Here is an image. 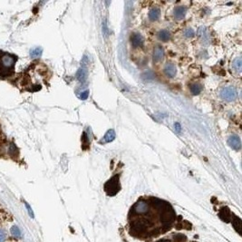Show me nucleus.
Here are the masks:
<instances>
[{
    "mask_svg": "<svg viewBox=\"0 0 242 242\" xmlns=\"http://www.w3.org/2000/svg\"><path fill=\"white\" fill-rule=\"evenodd\" d=\"M130 214L141 215L149 220L130 217V226L133 235L138 238L158 237L161 233L171 228L174 220L175 213L172 206L159 199H155L154 215L151 213V205L149 201L141 200L133 207Z\"/></svg>",
    "mask_w": 242,
    "mask_h": 242,
    "instance_id": "1",
    "label": "nucleus"
},
{
    "mask_svg": "<svg viewBox=\"0 0 242 242\" xmlns=\"http://www.w3.org/2000/svg\"><path fill=\"white\" fill-rule=\"evenodd\" d=\"M104 191L108 196H114L120 190V176L118 174L111 178L104 186Z\"/></svg>",
    "mask_w": 242,
    "mask_h": 242,
    "instance_id": "2",
    "label": "nucleus"
},
{
    "mask_svg": "<svg viewBox=\"0 0 242 242\" xmlns=\"http://www.w3.org/2000/svg\"><path fill=\"white\" fill-rule=\"evenodd\" d=\"M15 64H16V58L9 54H4L0 58L1 69L5 70L6 72L13 70Z\"/></svg>",
    "mask_w": 242,
    "mask_h": 242,
    "instance_id": "3",
    "label": "nucleus"
},
{
    "mask_svg": "<svg viewBox=\"0 0 242 242\" xmlns=\"http://www.w3.org/2000/svg\"><path fill=\"white\" fill-rule=\"evenodd\" d=\"M220 95L225 101L231 102V101H233V100H235L237 98L238 93H237V90L235 89V87L227 86L220 91Z\"/></svg>",
    "mask_w": 242,
    "mask_h": 242,
    "instance_id": "4",
    "label": "nucleus"
},
{
    "mask_svg": "<svg viewBox=\"0 0 242 242\" xmlns=\"http://www.w3.org/2000/svg\"><path fill=\"white\" fill-rule=\"evenodd\" d=\"M228 145L236 151H239L241 147V142H240V139L237 135H232L228 139Z\"/></svg>",
    "mask_w": 242,
    "mask_h": 242,
    "instance_id": "5",
    "label": "nucleus"
},
{
    "mask_svg": "<svg viewBox=\"0 0 242 242\" xmlns=\"http://www.w3.org/2000/svg\"><path fill=\"white\" fill-rule=\"evenodd\" d=\"M144 39L141 35L138 33H134L131 35V43L133 47H139L143 45Z\"/></svg>",
    "mask_w": 242,
    "mask_h": 242,
    "instance_id": "6",
    "label": "nucleus"
},
{
    "mask_svg": "<svg viewBox=\"0 0 242 242\" xmlns=\"http://www.w3.org/2000/svg\"><path fill=\"white\" fill-rule=\"evenodd\" d=\"M164 73H165V74L168 76V77H171V78H173V77H174L175 75H176V73H177V68H176V66L173 65V64H167L165 66H164Z\"/></svg>",
    "mask_w": 242,
    "mask_h": 242,
    "instance_id": "7",
    "label": "nucleus"
},
{
    "mask_svg": "<svg viewBox=\"0 0 242 242\" xmlns=\"http://www.w3.org/2000/svg\"><path fill=\"white\" fill-rule=\"evenodd\" d=\"M164 56V51H163V48L161 46H157L154 50H153V60L155 62H159V61H161L162 58Z\"/></svg>",
    "mask_w": 242,
    "mask_h": 242,
    "instance_id": "8",
    "label": "nucleus"
},
{
    "mask_svg": "<svg viewBox=\"0 0 242 242\" xmlns=\"http://www.w3.org/2000/svg\"><path fill=\"white\" fill-rule=\"evenodd\" d=\"M186 7L185 6H177L175 9H174V18H176L177 20H181L183 19L185 17V14H186Z\"/></svg>",
    "mask_w": 242,
    "mask_h": 242,
    "instance_id": "9",
    "label": "nucleus"
},
{
    "mask_svg": "<svg viewBox=\"0 0 242 242\" xmlns=\"http://www.w3.org/2000/svg\"><path fill=\"white\" fill-rule=\"evenodd\" d=\"M115 139V132L113 129H110L104 136L103 140L101 141V143H108L113 141Z\"/></svg>",
    "mask_w": 242,
    "mask_h": 242,
    "instance_id": "10",
    "label": "nucleus"
},
{
    "mask_svg": "<svg viewBox=\"0 0 242 242\" xmlns=\"http://www.w3.org/2000/svg\"><path fill=\"white\" fill-rule=\"evenodd\" d=\"M161 16V10L157 7H154L153 9H151V11L149 12V18L151 21H157Z\"/></svg>",
    "mask_w": 242,
    "mask_h": 242,
    "instance_id": "11",
    "label": "nucleus"
},
{
    "mask_svg": "<svg viewBox=\"0 0 242 242\" xmlns=\"http://www.w3.org/2000/svg\"><path fill=\"white\" fill-rule=\"evenodd\" d=\"M76 78L81 82L84 83L87 78V70L85 68H80L76 73Z\"/></svg>",
    "mask_w": 242,
    "mask_h": 242,
    "instance_id": "12",
    "label": "nucleus"
},
{
    "mask_svg": "<svg viewBox=\"0 0 242 242\" xmlns=\"http://www.w3.org/2000/svg\"><path fill=\"white\" fill-rule=\"evenodd\" d=\"M158 38L161 40V41H163V42H166L168 41L170 38H171V33L168 31V30H161L159 33H158Z\"/></svg>",
    "mask_w": 242,
    "mask_h": 242,
    "instance_id": "13",
    "label": "nucleus"
},
{
    "mask_svg": "<svg viewBox=\"0 0 242 242\" xmlns=\"http://www.w3.org/2000/svg\"><path fill=\"white\" fill-rule=\"evenodd\" d=\"M202 91V85L200 84H192L190 85V92L194 95H198Z\"/></svg>",
    "mask_w": 242,
    "mask_h": 242,
    "instance_id": "14",
    "label": "nucleus"
},
{
    "mask_svg": "<svg viewBox=\"0 0 242 242\" xmlns=\"http://www.w3.org/2000/svg\"><path fill=\"white\" fill-rule=\"evenodd\" d=\"M232 68L235 70V71H237V72H240V71H241V68H242L241 58L238 57V58H236V59L233 61V63H232Z\"/></svg>",
    "mask_w": 242,
    "mask_h": 242,
    "instance_id": "15",
    "label": "nucleus"
},
{
    "mask_svg": "<svg viewBox=\"0 0 242 242\" xmlns=\"http://www.w3.org/2000/svg\"><path fill=\"white\" fill-rule=\"evenodd\" d=\"M10 233L16 239H18V238L21 237V230H20V228H18L17 225L12 226V228H10Z\"/></svg>",
    "mask_w": 242,
    "mask_h": 242,
    "instance_id": "16",
    "label": "nucleus"
},
{
    "mask_svg": "<svg viewBox=\"0 0 242 242\" xmlns=\"http://www.w3.org/2000/svg\"><path fill=\"white\" fill-rule=\"evenodd\" d=\"M42 53H43V50L41 47H35L30 51V56L32 58H38L42 55Z\"/></svg>",
    "mask_w": 242,
    "mask_h": 242,
    "instance_id": "17",
    "label": "nucleus"
},
{
    "mask_svg": "<svg viewBox=\"0 0 242 242\" xmlns=\"http://www.w3.org/2000/svg\"><path fill=\"white\" fill-rule=\"evenodd\" d=\"M7 239V233L5 229L0 228V242H5Z\"/></svg>",
    "mask_w": 242,
    "mask_h": 242,
    "instance_id": "18",
    "label": "nucleus"
},
{
    "mask_svg": "<svg viewBox=\"0 0 242 242\" xmlns=\"http://www.w3.org/2000/svg\"><path fill=\"white\" fill-rule=\"evenodd\" d=\"M184 35H185V36H186V37H188V38H190V37H193V36L195 35V31H194L192 28H188V29H186V30H185V32H184Z\"/></svg>",
    "mask_w": 242,
    "mask_h": 242,
    "instance_id": "19",
    "label": "nucleus"
},
{
    "mask_svg": "<svg viewBox=\"0 0 242 242\" xmlns=\"http://www.w3.org/2000/svg\"><path fill=\"white\" fill-rule=\"evenodd\" d=\"M88 95H89V91H85V92L81 93L80 98H81L82 100H86L87 98H88Z\"/></svg>",
    "mask_w": 242,
    "mask_h": 242,
    "instance_id": "20",
    "label": "nucleus"
},
{
    "mask_svg": "<svg viewBox=\"0 0 242 242\" xmlns=\"http://www.w3.org/2000/svg\"><path fill=\"white\" fill-rule=\"evenodd\" d=\"M175 129H176V132H178L179 133H181V124H180L179 122H176V123H175Z\"/></svg>",
    "mask_w": 242,
    "mask_h": 242,
    "instance_id": "21",
    "label": "nucleus"
},
{
    "mask_svg": "<svg viewBox=\"0 0 242 242\" xmlns=\"http://www.w3.org/2000/svg\"><path fill=\"white\" fill-rule=\"evenodd\" d=\"M156 242H171V240H161Z\"/></svg>",
    "mask_w": 242,
    "mask_h": 242,
    "instance_id": "22",
    "label": "nucleus"
}]
</instances>
